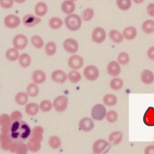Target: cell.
Instances as JSON below:
<instances>
[{"instance_id":"10","label":"cell","mask_w":154,"mask_h":154,"mask_svg":"<svg viewBox=\"0 0 154 154\" xmlns=\"http://www.w3.org/2000/svg\"><path fill=\"white\" fill-rule=\"evenodd\" d=\"M84 62L83 58L80 55L76 54L71 56L68 61L69 67L75 70L81 68L83 66Z\"/></svg>"},{"instance_id":"49","label":"cell","mask_w":154,"mask_h":154,"mask_svg":"<svg viewBox=\"0 0 154 154\" xmlns=\"http://www.w3.org/2000/svg\"><path fill=\"white\" fill-rule=\"evenodd\" d=\"M147 13L152 17H154V3H150L147 6Z\"/></svg>"},{"instance_id":"44","label":"cell","mask_w":154,"mask_h":154,"mask_svg":"<svg viewBox=\"0 0 154 154\" xmlns=\"http://www.w3.org/2000/svg\"><path fill=\"white\" fill-rule=\"evenodd\" d=\"M53 107V104L49 100H43L40 103L39 105L40 109L42 112L48 113L50 112Z\"/></svg>"},{"instance_id":"46","label":"cell","mask_w":154,"mask_h":154,"mask_svg":"<svg viewBox=\"0 0 154 154\" xmlns=\"http://www.w3.org/2000/svg\"><path fill=\"white\" fill-rule=\"evenodd\" d=\"M106 119L109 123H114L116 122L118 118L117 113L115 110H110L107 112L106 115Z\"/></svg>"},{"instance_id":"14","label":"cell","mask_w":154,"mask_h":154,"mask_svg":"<svg viewBox=\"0 0 154 154\" xmlns=\"http://www.w3.org/2000/svg\"><path fill=\"white\" fill-rule=\"evenodd\" d=\"M9 151L12 153L18 154H26L28 152L27 145L23 142H17L14 141Z\"/></svg>"},{"instance_id":"31","label":"cell","mask_w":154,"mask_h":154,"mask_svg":"<svg viewBox=\"0 0 154 154\" xmlns=\"http://www.w3.org/2000/svg\"><path fill=\"white\" fill-rule=\"evenodd\" d=\"M142 30L146 34H151L154 32V21L152 20H146L143 23Z\"/></svg>"},{"instance_id":"1","label":"cell","mask_w":154,"mask_h":154,"mask_svg":"<svg viewBox=\"0 0 154 154\" xmlns=\"http://www.w3.org/2000/svg\"><path fill=\"white\" fill-rule=\"evenodd\" d=\"M31 133L28 124L21 119L11 122L8 134L14 142H24L29 137Z\"/></svg>"},{"instance_id":"32","label":"cell","mask_w":154,"mask_h":154,"mask_svg":"<svg viewBox=\"0 0 154 154\" xmlns=\"http://www.w3.org/2000/svg\"><path fill=\"white\" fill-rule=\"evenodd\" d=\"M117 101V98L113 94H107L103 97V103L108 106H115L116 105Z\"/></svg>"},{"instance_id":"41","label":"cell","mask_w":154,"mask_h":154,"mask_svg":"<svg viewBox=\"0 0 154 154\" xmlns=\"http://www.w3.org/2000/svg\"><path fill=\"white\" fill-rule=\"evenodd\" d=\"M94 14V10L92 8H86L82 13V20L86 22L90 21L93 19Z\"/></svg>"},{"instance_id":"53","label":"cell","mask_w":154,"mask_h":154,"mask_svg":"<svg viewBox=\"0 0 154 154\" xmlns=\"http://www.w3.org/2000/svg\"><path fill=\"white\" fill-rule=\"evenodd\" d=\"M14 2L18 4H23L26 2V0H14Z\"/></svg>"},{"instance_id":"17","label":"cell","mask_w":154,"mask_h":154,"mask_svg":"<svg viewBox=\"0 0 154 154\" xmlns=\"http://www.w3.org/2000/svg\"><path fill=\"white\" fill-rule=\"evenodd\" d=\"M51 78L56 83L63 84L68 79L67 75L61 70H57L51 73Z\"/></svg>"},{"instance_id":"9","label":"cell","mask_w":154,"mask_h":154,"mask_svg":"<svg viewBox=\"0 0 154 154\" xmlns=\"http://www.w3.org/2000/svg\"><path fill=\"white\" fill-rule=\"evenodd\" d=\"M63 48L66 52L74 54L77 52L79 50V43L75 39L68 38L64 41Z\"/></svg>"},{"instance_id":"25","label":"cell","mask_w":154,"mask_h":154,"mask_svg":"<svg viewBox=\"0 0 154 154\" xmlns=\"http://www.w3.org/2000/svg\"><path fill=\"white\" fill-rule=\"evenodd\" d=\"M137 35L136 29L133 26L127 27L123 31V35L124 38L128 40L134 39Z\"/></svg>"},{"instance_id":"28","label":"cell","mask_w":154,"mask_h":154,"mask_svg":"<svg viewBox=\"0 0 154 154\" xmlns=\"http://www.w3.org/2000/svg\"><path fill=\"white\" fill-rule=\"evenodd\" d=\"M39 106L34 103H30L27 105L25 107V112L26 114L31 116H34L38 113Z\"/></svg>"},{"instance_id":"24","label":"cell","mask_w":154,"mask_h":154,"mask_svg":"<svg viewBox=\"0 0 154 154\" xmlns=\"http://www.w3.org/2000/svg\"><path fill=\"white\" fill-rule=\"evenodd\" d=\"M47 77L46 73L42 70L35 71L32 73V79L34 83L37 84H41L46 81Z\"/></svg>"},{"instance_id":"37","label":"cell","mask_w":154,"mask_h":154,"mask_svg":"<svg viewBox=\"0 0 154 154\" xmlns=\"http://www.w3.org/2000/svg\"><path fill=\"white\" fill-rule=\"evenodd\" d=\"M39 89L37 84L35 83H30L27 87V93L28 96L32 97H35L38 95Z\"/></svg>"},{"instance_id":"4","label":"cell","mask_w":154,"mask_h":154,"mask_svg":"<svg viewBox=\"0 0 154 154\" xmlns=\"http://www.w3.org/2000/svg\"><path fill=\"white\" fill-rule=\"evenodd\" d=\"M52 104L53 107L57 112H64L68 106V98L66 96H59L55 99Z\"/></svg>"},{"instance_id":"51","label":"cell","mask_w":154,"mask_h":154,"mask_svg":"<svg viewBox=\"0 0 154 154\" xmlns=\"http://www.w3.org/2000/svg\"><path fill=\"white\" fill-rule=\"evenodd\" d=\"M146 154H154V145H149L145 149Z\"/></svg>"},{"instance_id":"16","label":"cell","mask_w":154,"mask_h":154,"mask_svg":"<svg viewBox=\"0 0 154 154\" xmlns=\"http://www.w3.org/2000/svg\"><path fill=\"white\" fill-rule=\"evenodd\" d=\"M43 133L44 129L42 127L40 126L35 127L31 133L29 140L41 143L43 140Z\"/></svg>"},{"instance_id":"36","label":"cell","mask_w":154,"mask_h":154,"mask_svg":"<svg viewBox=\"0 0 154 154\" xmlns=\"http://www.w3.org/2000/svg\"><path fill=\"white\" fill-rule=\"evenodd\" d=\"M48 144L52 149H59L61 146V139L57 136H51L49 138Z\"/></svg>"},{"instance_id":"54","label":"cell","mask_w":154,"mask_h":154,"mask_svg":"<svg viewBox=\"0 0 154 154\" xmlns=\"http://www.w3.org/2000/svg\"><path fill=\"white\" fill-rule=\"evenodd\" d=\"M69 1H72L73 2H76V1H77V0H69Z\"/></svg>"},{"instance_id":"21","label":"cell","mask_w":154,"mask_h":154,"mask_svg":"<svg viewBox=\"0 0 154 154\" xmlns=\"http://www.w3.org/2000/svg\"><path fill=\"white\" fill-rule=\"evenodd\" d=\"M75 8V2L69 0L64 1L61 5V11L66 14H69L73 13Z\"/></svg>"},{"instance_id":"13","label":"cell","mask_w":154,"mask_h":154,"mask_svg":"<svg viewBox=\"0 0 154 154\" xmlns=\"http://www.w3.org/2000/svg\"><path fill=\"white\" fill-rule=\"evenodd\" d=\"M42 20L39 17L32 14H27L23 18V23L27 27H33L40 23Z\"/></svg>"},{"instance_id":"48","label":"cell","mask_w":154,"mask_h":154,"mask_svg":"<svg viewBox=\"0 0 154 154\" xmlns=\"http://www.w3.org/2000/svg\"><path fill=\"white\" fill-rule=\"evenodd\" d=\"M11 122L16 121V120H21L22 118V114L18 111H15L13 112L10 116Z\"/></svg>"},{"instance_id":"30","label":"cell","mask_w":154,"mask_h":154,"mask_svg":"<svg viewBox=\"0 0 154 154\" xmlns=\"http://www.w3.org/2000/svg\"><path fill=\"white\" fill-rule=\"evenodd\" d=\"M63 23V20L59 17H53L49 21V26L52 30H57L62 27Z\"/></svg>"},{"instance_id":"39","label":"cell","mask_w":154,"mask_h":154,"mask_svg":"<svg viewBox=\"0 0 154 154\" xmlns=\"http://www.w3.org/2000/svg\"><path fill=\"white\" fill-rule=\"evenodd\" d=\"M27 93L19 92L15 96V100L16 103L20 105H24L28 102L29 96Z\"/></svg>"},{"instance_id":"7","label":"cell","mask_w":154,"mask_h":154,"mask_svg":"<svg viewBox=\"0 0 154 154\" xmlns=\"http://www.w3.org/2000/svg\"><path fill=\"white\" fill-rule=\"evenodd\" d=\"M106 38V33L105 29L97 27L93 30L91 33V39L95 43L100 44L103 43Z\"/></svg>"},{"instance_id":"34","label":"cell","mask_w":154,"mask_h":154,"mask_svg":"<svg viewBox=\"0 0 154 154\" xmlns=\"http://www.w3.org/2000/svg\"><path fill=\"white\" fill-rule=\"evenodd\" d=\"M20 65L23 68H28L31 63V58L29 55L26 53H23L19 58Z\"/></svg>"},{"instance_id":"33","label":"cell","mask_w":154,"mask_h":154,"mask_svg":"<svg viewBox=\"0 0 154 154\" xmlns=\"http://www.w3.org/2000/svg\"><path fill=\"white\" fill-rule=\"evenodd\" d=\"M57 50V44L54 42H49L45 45V52L48 56H53L56 54Z\"/></svg>"},{"instance_id":"43","label":"cell","mask_w":154,"mask_h":154,"mask_svg":"<svg viewBox=\"0 0 154 154\" xmlns=\"http://www.w3.org/2000/svg\"><path fill=\"white\" fill-rule=\"evenodd\" d=\"M28 150L32 152H37L40 151L41 148V144L40 143L34 142L29 140L27 144Z\"/></svg>"},{"instance_id":"52","label":"cell","mask_w":154,"mask_h":154,"mask_svg":"<svg viewBox=\"0 0 154 154\" xmlns=\"http://www.w3.org/2000/svg\"><path fill=\"white\" fill-rule=\"evenodd\" d=\"M133 1L136 4H140L143 2L144 0H133Z\"/></svg>"},{"instance_id":"23","label":"cell","mask_w":154,"mask_h":154,"mask_svg":"<svg viewBox=\"0 0 154 154\" xmlns=\"http://www.w3.org/2000/svg\"><path fill=\"white\" fill-rule=\"evenodd\" d=\"M141 79L143 83L146 85L152 84L154 81L153 73L149 70H145L141 73Z\"/></svg>"},{"instance_id":"19","label":"cell","mask_w":154,"mask_h":154,"mask_svg":"<svg viewBox=\"0 0 154 154\" xmlns=\"http://www.w3.org/2000/svg\"><path fill=\"white\" fill-rule=\"evenodd\" d=\"M11 123V118L8 115L3 114L0 116V126L2 133L8 134Z\"/></svg>"},{"instance_id":"15","label":"cell","mask_w":154,"mask_h":154,"mask_svg":"<svg viewBox=\"0 0 154 154\" xmlns=\"http://www.w3.org/2000/svg\"><path fill=\"white\" fill-rule=\"evenodd\" d=\"M120 64L117 61H112L108 64L107 71L108 74L112 77H116L121 73Z\"/></svg>"},{"instance_id":"22","label":"cell","mask_w":154,"mask_h":154,"mask_svg":"<svg viewBox=\"0 0 154 154\" xmlns=\"http://www.w3.org/2000/svg\"><path fill=\"white\" fill-rule=\"evenodd\" d=\"M48 6L44 2H39L36 4L34 8L35 14L38 17H43L47 14Z\"/></svg>"},{"instance_id":"8","label":"cell","mask_w":154,"mask_h":154,"mask_svg":"<svg viewBox=\"0 0 154 154\" xmlns=\"http://www.w3.org/2000/svg\"><path fill=\"white\" fill-rule=\"evenodd\" d=\"M5 27L9 29H15L19 27L21 23L20 17L14 14H10L5 16L4 20Z\"/></svg>"},{"instance_id":"29","label":"cell","mask_w":154,"mask_h":154,"mask_svg":"<svg viewBox=\"0 0 154 154\" xmlns=\"http://www.w3.org/2000/svg\"><path fill=\"white\" fill-rule=\"evenodd\" d=\"M5 55L6 59L11 61H16L20 57L18 50L14 48L8 49L5 52Z\"/></svg>"},{"instance_id":"42","label":"cell","mask_w":154,"mask_h":154,"mask_svg":"<svg viewBox=\"0 0 154 154\" xmlns=\"http://www.w3.org/2000/svg\"><path fill=\"white\" fill-rule=\"evenodd\" d=\"M116 3L119 9L122 11H128L132 5L131 0H116Z\"/></svg>"},{"instance_id":"38","label":"cell","mask_w":154,"mask_h":154,"mask_svg":"<svg viewBox=\"0 0 154 154\" xmlns=\"http://www.w3.org/2000/svg\"><path fill=\"white\" fill-rule=\"evenodd\" d=\"M31 42L32 46L36 49H39L43 48L44 46V41L42 37L39 35H33L31 39Z\"/></svg>"},{"instance_id":"27","label":"cell","mask_w":154,"mask_h":154,"mask_svg":"<svg viewBox=\"0 0 154 154\" xmlns=\"http://www.w3.org/2000/svg\"><path fill=\"white\" fill-rule=\"evenodd\" d=\"M109 36L110 40L116 43H121L124 40L123 34L117 30H111L109 33Z\"/></svg>"},{"instance_id":"50","label":"cell","mask_w":154,"mask_h":154,"mask_svg":"<svg viewBox=\"0 0 154 154\" xmlns=\"http://www.w3.org/2000/svg\"><path fill=\"white\" fill-rule=\"evenodd\" d=\"M147 56L150 59L154 61V46L150 47L147 51Z\"/></svg>"},{"instance_id":"40","label":"cell","mask_w":154,"mask_h":154,"mask_svg":"<svg viewBox=\"0 0 154 154\" xmlns=\"http://www.w3.org/2000/svg\"><path fill=\"white\" fill-rule=\"evenodd\" d=\"M67 78L72 83L76 84L80 81L82 76L80 73L76 70L71 71L67 75Z\"/></svg>"},{"instance_id":"20","label":"cell","mask_w":154,"mask_h":154,"mask_svg":"<svg viewBox=\"0 0 154 154\" xmlns=\"http://www.w3.org/2000/svg\"><path fill=\"white\" fill-rule=\"evenodd\" d=\"M143 122L148 126H154V108L150 107L146 111L143 117Z\"/></svg>"},{"instance_id":"5","label":"cell","mask_w":154,"mask_h":154,"mask_svg":"<svg viewBox=\"0 0 154 154\" xmlns=\"http://www.w3.org/2000/svg\"><path fill=\"white\" fill-rule=\"evenodd\" d=\"M111 146L107 141L104 139H99L94 142L92 150L94 153L99 154L106 152L110 149Z\"/></svg>"},{"instance_id":"12","label":"cell","mask_w":154,"mask_h":154,"mask_svg":"<svg viewBox=\"0 0 154 154\" xmlns=\"http://www.w3.org/2000/svg\"><path fill=\"white\" fill-rule=\"evenodd\" d=\"M79 128L82 132L88 133L94 129L95 124L93 120L88 117L83 118L79 122Z\"/></svg>"},{"instance_id":"18","label":"cell","mask_w":154,"mask_h":154,"mask_svg":"<svg viewBox=\"0 0 154 154\" xmlns=\"http://www.w3.org/2000/svg\"><path fill=\"white\" fill-rule=\"evenodd\" d=\"M13 142L8 134L2 133L0 134V146L3 150L8 151L10 150Z\"/></svg>"},{"instance_id":"45","label":"cell","mask_w":154,"mask_h":154,"mask_svg":"<svg viewBox=\"0 0 154 154\" xmlns=\"http://www.w3.org/2000/svg\"><path fill=\"white\" fill-rule=\"evenodd\" d=\"M118 62L121 65H125L128 64L130 61L129 55L127 52H120L117 57Z\"/></svg>"},{"instance_id":"3","label":"cell","mask_w":154,"mask_h":154,"mask_svg":"<svg viewBox=\"0 0 154 154\" xmlns=\"http://www.w3.org/2000/svg\"><path fill=\"white\" fill-rule=\"evenodd\" d=\"M106 108L102 104H98L95 105L91 110V118L96 121H100L106 118Z\"/></svg>"},{"instance_id":"11","label":"cell","mask_w":154,"mask_h":154,"mask_svg":"<svg viewBox=\"0 0 154 154\" xmlns=\"http://www.w3.org/2000/svg\"><path fill=\"white\" fill-rule=\"evenodd\" d=\"M28 43V38L24 34H18L14 38L13 40L14 48L18 50H23L25 49Z\"/></svg>"},{"instance_id":"6","label":"cell","mask_w":154,"mask_h":154,"mask_svg":"<svg viewBox=\"0 0 154 154\" xmlns=\"http://www.w3.org/2000/svg\"><path fill=\"white\" fill-rule=\"evenodd\" d=\"M83 73L86 79L89 81H95L99 77V70L94 65H89L86 67L83 70Z\"/></svg>"},{"instance_id":"35","label":"cell","mask_w":154,"mask_h":154,"mask_svg":"<svg viewBox=\"0 0 154 154\" xmlns=\"http://www.w3.org/2000/svg\"><path fill=\"white\" fill-rule=\"evenodd\" d=\"M124 86V81L119 78L115 77L110 80L109 86L114 90H118L121 89Z\"/></svg>"},{"instance_id":"2","label":"cell","mask_w":154,"mask_h":154,"mask_svg":"<svg viewBox=\"0 0 154 154\" xmlns=\"http://www.w3.org/2000/svg\"><path fill=\"white\" fill-rule=\"evenodd\" d=\"M81 17L76 14H68L65 18V24L66 27L71 31L79 30L82 24Z\"/></svg>"},{"instance_id":"26","label":"cell","mask_w":154,"mask_h":154,"mask_svg":"<svg viewBox=\"0 0 154 154\" xmlns=\"http://www.w3.org/2000/svg\"><path fill=\"white\" fill-rule=\"evenodd\" d=\"M109 141L114 145L119 144L123 139V133L119 131L112 132L109 136Z\"/></svg>"},{"instance_id":"47","label":"cell","mask_w":154,"mask_h":154,"mask_svg":"<svg viewBox=\"0 0 154 154\" xmlns=\"http://www.w3.org/2000/svg\"><path fill=\"white\" fill-rule=\"evenodd\" d=\"M14 0H0V6L4 9L11 8L14 5Z\"/></svg>"}]
</instances>
